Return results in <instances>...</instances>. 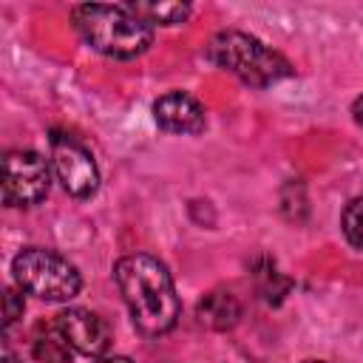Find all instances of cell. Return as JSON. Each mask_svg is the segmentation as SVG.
<instances>
[{
  "label": "cell",
  "instance_id": "4fadbf2b",
  "mask_svg": "<svg viewBox=\"0 0 363 363\" xmlns=\"http://www.w3.org/2000/svg\"><path fill=\"white\" fill-rule=\"evenodd\" d=\"M23 312H26L23 289H6V326H11L17 318H23Z\"/></svg>",
  "mask_w": 363,
  "mask_h": 363
},
{
  "label": "cell",
  "instance_id": "2e32d148",
  "mask_svg": "<svg viewBox=\"0 0 363 363\" xmlns=\"http://www.w3.org/2000/svg\"><path fill=\"white\" fill-rule=\"evenodd\" d=\"M3 363H20V360H17V357H11V354H6V357H3Z\"/></svg>",
  "mask_w": 363,
  "mask_h": 363
},
{
  "label": "cell",
  "instance_id": "30bf717a",
  "mask_svg": "<svg viewBox=\"0 0 363 363\" xmlns=\"http://www.w3.org/2000/svg\"><path fill=\"white\" fill-rule=\"evenodd\" d=\"M31 352L40 363H71V343L62 337V332L57 326L48 329H37L34 340H31Z\"/></svg>",
  "mask_w": 363,
  "mask_h": 363
},
{
  "label": "cell",
  "instance_id": "ba28073f",
  "mask_svg": "<svg viewBox=\"0 0 363 363\" xmlns=\"http://www.w3.org/2000/svg\"><path fill=\"white\" fill-rule=\"evenodd\" d=\"M156 125L167 133H201L207 119L199 99H193L184 91H170L153 102Z\"/></svg>",
  "mask_w": 363,
  "mask_h": 363
},
{
  "label": "cell",
  "instance_id": "3957f363",
  "mask_svg": "<svg viewBox=\"0 0 363 363\" xmlns=\"http://www.w3.org/2000/svg\"><path fill=\"white\" fill-rule=\"evenodd\" d=\"M207 57L218 68L235 74L241 82L252 88H267L292 74V65L286 62V57H281L278 51L264 45L258 37H250L244 31L216 34L207 45Z\"/></svg>",
  "mask_w": 363,
  "mask_h": 363
},
{
  "label": "cell",
  "instance_id": "9c48e42d",
  "mask_svg": "<svg viewBox=\"0 0 363 363\" xmlns=\"http://www.w3.org/2000/svg\"><path fill=\"white\" fill-rule=\"evenodd\" d=\"M196 318H199V326L213 329V332H224V329H233L238 323L241 303L230 289H213L199 301Z\"/></svg>",
  "mask_w": 363,
  "mask_h": 363
},
{
  "label": "cell",
  "instance_id": "8fae6325",
  "mask_svg": "<svg viewBox=\"0 0 363 363\" xmlns=\"http://www.w3.org/2000/svg\"><path fill=\"white\" fill-rule=\"evenodd\" d=\"M128 9L142 17L147 26H176V23H184L187 14H190V6L187 3H128Z\"/></svg>",
  "mask_w": 363,
  "mask_h": 363
},
{
  "label": "cell",
  "instance_id": "5bb4252c",
  "mask_svg": "<svg viewBox=\"0 0 363 363\" xmlns=\"http://www.w3.org/2000/svg\"><path fill=\"white\" fill-rule=\"evenodd\" d=\"M91 363H133V360L125 357V354H99V357H94Z\"/></svg>",
  "mask_w": 363,
  "mask_h": 363
},
{
  "label": "cell",
  "instance_id": "6da1fadb",
  "mask_svg": "<svg viewBox=\"0 0 363 363\" xmlns=\"http://www.w3.org/2000/svg\"><path fill=\"white\" fill-rule=\"evenodd\" d=\"M113 275L125 298V306L133 318V326L142 335L159 337L176 326L182 303L173 278L159 258L147 252H130L116 261Z\"/></svg>",
  "mask_w": 363,
  "mask_h": 363
},
{
  "label": "cell",
  "instance_id": "5b68a950",
  "mask_svg": "<svg viewBox=\"0 0 363 363\" xmlns=\"http://www.w3.org/2000/svg\"><path fill=\"white\" fill-rule=\"evenodd\" d=\"M48 159L37 150H9L3 159V201L9 207H34L48 196Z\"/></svg>",
  "mask_w": 363,
  "mask_h": 363
},
{
  "label": "cell",
  "instance_id": "277c9868",
  "mask_svg": "<svg viewBox=\"0 0 363 363\" xmlns=\"http://www.w3.org/2000/svg\"><path fill=\"white\" fill-rule=\"evenodd\" d=\"M11 272L23 292L43 301H71L82 286L77 267L60 252L43 247H28L17 252L11 261Z\"/></svg>",
  "mask_w": 363,
  "mask_h": 363
},
{
  "label": "cell",
  "instance_id": "52a82bcc",
  "mask_svg": "<svg viewBox=\"0 0 363 363\" xmlns=\"http://www.w3.org/2000/svg\"><path fill=\"white\" fill-rule=\"evenodd\" d=\"M54 326L62 332V337L71 343L74 352L79 354H88V357H99L105 354L108 343H111V329L108 323L91 312V309H79V306H71V309H62L54 320Z\"/></svg>",
  "mask_w": 363,
  "mask_h": 363
},
{
  "label": "cell",
  "instance_id": "7a4b0ae2",
  "mask_svg": "<svg viewBox=\"0 0 363 363\" xmlns=\"http://www.w3.org/2000/svg\"><path fill=\"white\" fill-rule=\"evenodd\" d=\"M71 20L85 45L113 60H133L153 43V28L128 6L85 3L71 11Z\"/></svg>",
  "mask_w": 363,
  "mask_h": 363
},
{
  "label": "cell",
  "instance_id": "e0dca14e",
  "mask_svg": "<svg viewBox=\"0 0 363 363\" xmlns=\"http://www.w3.org/2000/svg\"><path fill=\"white\" fill-rule=\"evenodd\" d=\"M306 363H326V360H306Z\"/></svg>",
  "mask_w": 363,
  "mask_h": 363
},
{
  "label": "cell",
  "instance_id": "9a60e30c",
  "mask_svg": "<svg viewBox=\"0 0 363 363\" xmlns=\"http://www.w3.org/2000/svg\"><path fill=\"white\" fill-rule=\"evenodd\" d=\"M352 116H354V122L363 128V96L354 99V105H352Z\"/></svg>",
  "mask_w": 363,
  "mask_h": 363
},
{
  "label": "cell",
  "instance_id": "8992f818",
  "mask_svg": "<svg viewBox=\"0 0 363 363\" xmlns=\"http://www.w3.org/2000/svg\"><path fill=\"white\" fill-rule=\"evenodd\" d=\"M51 164H54L60 184L65 187V193H71L77 199H88L96 193V187H99L96 162H94L91 150L77 136H65V133L51 136Z\"/></svg>",
  "mask_w": 363,
  "mask_h": 363
},
{
  "label": "cell",
  "instance_id": "7c38bea8",
  "mask_svg": "<svg viewBox=\"0 0 363 363\" xmlns=\"http://www.w3.org/2000/svg\"><path fill=\"white\" fill-rule=\"evenodd\" d=\"M340 230L346 235V241L357 250H363V196L352 199L346 207H343V216H340Z\"/></svg>",
  "mask_w": 363,
  "mask_h": 363
}]
</instances>
